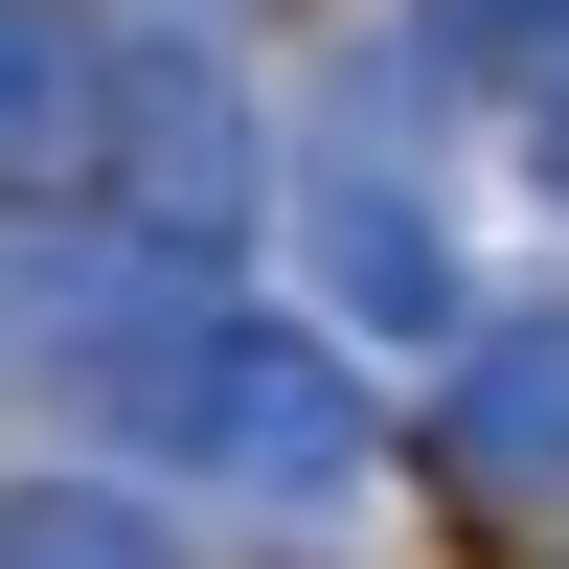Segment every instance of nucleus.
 <instances>
[{"instance_id": "obj_1", "label": "nucleus", "mask_w": 569, "mask_h": 569, "mask_svg": "<svg viewBox=\"0 0 569 569\" xmlns=\"http://www.w3.org/2000/svg\"><path fill=\"white\" fill-rule=\"evenodd\" d=\"M23 569H137V547L114 525H23Z\"/></svg>"}]
</instances>
